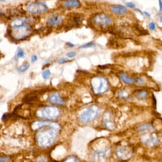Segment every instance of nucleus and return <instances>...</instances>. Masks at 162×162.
Returning <instances> with one entry per match:
<instances>
[{
	"label": "nucleus",
	"mask_w": 162,
	"mask_h": 162,
	"mask_svg": "<svg viewBox=\"0 0 162 162\" xmlns=\"http://www.w3.org/2000/svg\"><path fill=\"white\" fill-rule=\"evenodd\" d=\"M33 128L41 129L37 134V141L41 147H47L51 146L56 141L59 125L51 122H34Z\"/></svg>",
	"instance_id": "obj_1"
},
{
	"label": "nucleus",
	"mask_w": 162,
	"mask_h": 162,
	"mask_svg": "<svg viewBox=\"0 0 162 162\" xmlns=\"http://www.w3.org/2000/svg\"><path fill=\"white\" fill-rule=\"evenodd\" d=\"M11 33L12 36L17 40L24 39L31 32V27L23 18H17L11 22Z\"/></svg>",
	"instance_id": "obj_2"
},
{
	"label": "nucleus",
	"mask_w": 162,
	"mask_h": 162,
	"mask_svg": "<svg viewBox=\"0 0 162 162\" xmlns=\"http://www.w3.org/2000/svg\"><path fill=\"white\" fill-rule=\"evenodd\" d=\"M100 113L99 107L93 105L86 108L80 116V119L83 123H88L91 122L97 118Z\"/></svg>",
	"instance_id": "obj_3"
},
{
	"label": "nucleus",
	"mask_w": 162,
	"mask_h": 162,
	"mask_svg": "<svg viewBox=\"0 0 162 162\" xmlns=\"http://www.w3.org/2000/svg\"><path fill=\"white\" fill-rule=\"evenodd\" d=\"M91 85L95 94H102L109 88V83L106 78L102 76L95 77L92 79Z\"/></svg>",
	"instance_id": "obj_4"
},
{
	"label": "nucleus",
	"mask_w": 162,
	"mask_h": 162,
	"mask_svg": "<svg viewBox=\"0 0 162 162\" xmlns=\"http://www.w3.org/2000/svg\"><path fill=\"white\" fill-rule=\"evenodd\" d=\"M60 115V110L56 107L48 106L41 109L38 115L43 118L47 120H55L58 118Z\"/></svg>",
	"instance_id": "obj_5"
},
{
	"label": "nucleus",
	"mask_w": 162,
	"mask_h": 162,
	"mask_svg": "<svg viewBox=\"0 0 162 162\" xmlns=\"http://www.w3.org/2000/svg\"><path fill=\"white\" fill-rule=\"evenodd\" d=\"M27 12L32 14H40V13L46 12L48 7L46 4L43 2L35 1L29 3L27 6Z\"/></svg>",
	"instance_id": "obj_6"
},
{
	"label": "nucleus",
	"mask_w": 162,
	"mask_h": 162,
	"mask_svg": "<svg viewBox=\"0 0 162 162\" xmlns=\"http://www.w3.org/2000/svg\"><path fill=\"white\" fill-rule=\"evenodd\" d=\"M94 21L99 26L106 27L112 24V20L104 13H99L94 18Z\"/></svg>",
	"instance_id": "obj_7"
},
{
	"label": "nucleus",
	"mask_w": 162,
	"mask_h": 162,
	"mask_svg": "<svg viewBox=\"0 0 162 162\" xmlns=\"http://www.w3.org/2000/svg\"><path fill=\"white\" fill-rule=\"evenodd\" d=\"M110 154V149L106 148L105 149L95 151L92 154V158L94 161H104L108 158Z\"/></svg>",
	"instance_id": "obj_8"
},
{
	"label": "nucleus",
	"mask_w": 162,
	"mask_h": 162,
	"mask_svg": "<svg viewBox=\"0 0 162 162\" xmlns=\"http://www.w3.org/2000/svg\"><path fill=\"white\" fill-rule=\"evenodd\" d=\"M116 154L120 159L128 160L132 157V152L127 147H118L116 150Z\"/></svg>",
	"instance_id": "obj_9"
},
{
	"label": "nucleus",
	"mask_w": 162,
	"mask_h": 162,
	"mask_svg": "<svg viewBox=\"0 0 162 162\" xmlns=\"http://www.w3.org/2000/svg\"><path fill=\"white\" fill-rule=\"evenodd\" d=\"M142 140L143 142L146 144L147 146L149 147H152L159 143V138L157 136H154L153 135L151 136H144L142 137Z\"/></svg>",
	"instance_id": "obj_10"
},
{
	"label": "nucleus",
	"mask_w": 162,
	"mask_h": 162,
	"mask_svg": "<svg viewBox=\"0 0 162 162\" xmlns=\"http://www.w3.org/2000/svg\"><path fill=\"white\" fill-rule=\"evenodd\" d=\"M49 101L51 103L55 104L62 105V106L65 104L64 100L60 97V95L58 94L57 92H55L54 94H51L49 97Z\"/></svg>",
	"instance_id": "obj_11"
},
{
	"label": "nucleus",
	"mask_w": 162,
	"mask_h": 162,
	"mask_svg": "<svg viewBox=\"0 0 162 162\" xmlns=\"http://www.w3.org/2000/svg\"><path fill=\"white\" fill-rule=\"evenodd\" d=\"M103 123L104 124V126L107 129H112L114 127V122L113 118L111 114L109 112L105 113L104 116H103Z\"/></svg>",
	"instance_id": "obj_12"
},
{
	"label": "nucleus",
	"mask_w": 162,
	"mask_h": 162,
	"mask_svg": "<svg viewBox=\"0 0 162 162\" xmlns=\"http://www.w3.org/2000/svg\"><path fill=\"white\" fill-rule=\"evenodd\" d=\"M111 11L116 15H123L126 14L128 10L123 5H115L111 7Z\"/></svg>",
	"instance_id": "obj_13"
},
{
	"label": "nucleus",
	"mask_w": 162,
	"mask_h": 162,
	"mask_svg": "<svg viewBox=\"0 0 162 162\" xmlns=\"http://www.w3.org/2000/svg\"><path fill=\"white\" fill-rule=\"evenodd\" d=\"M62 20L63 18L62 17L58 16V15H52L50 17V19H49L47 22L48 26H56L59 24L60 23H61Z\"/></svg>",
	"instance_id": "obj_14"
},
{
	"label": "nucleus",
	"mask_w": 162,
	"mask_h": 162,
	"mask_svg": "<svg viewBox=\"0 0 162 162\" xmlns=\"http://www.w3.org/2000/svg\"><path fill=\"white\" fill-rule=\"evenodd\" d=\"M63 6L64 8H78L81 6V3L79 0H67Z\"/></svg>",
	"instance_id": "obj_15"
},
{
	"label": "nucleus",
	"mask_w": 162,
	"mask_h": 162,
	"mask_svg": "<svg viewBox=\"0 0 162 162\" xmlns=\"http://www.w3.org/2000/svg\"><path fill=\"white\" fill-rule=\"evenodd\" d=\"M136 97L139 99H145L147 97L148 92L145 90H137L135 92Z\"/></svg>",
	"instance_id": "obj_16"
},
{
	"label": "nucleus",
	"mask_w": 162,
	"mask_h": 162,
	"mask_svg": "<svg viewBox=\"0 0 162 162\" xmlns=\"http://www.w3.org/2000/svg\"><path fill=\"white\" fill-rule=\"evenodd\" d=\"M120 78H121V79L123 82H125V83H127V84H133V83H137L136 79L130 78L128 76H127L125 74H124V73H122L121 74H120Z\"/></svg>",
	"instance_id": "obj_17"
},
{
	"label": "nucleus",
	"mask_w": 162,
	"mask_h": 162,
	"mask_svg": "<svg viewBox=\"0 0 162 162\" xmlns=\"http://www.w3.org/2000/svg\"><path fill=\"white\" fill-rule=\"evenodd\" d=\"M153 129V127L152 126V125L151 124H144L143 125H140V127H138L137 130L140 131L141 132H149V131H151Z\"/></svg>",
	"instance_id": "obj_18"
},
{
	"label": "nucleus",
	"mask_w": 162,
	"mask_h": 162,
	"mask_svg": "<svg viewBox=\"0 0 162 162\" xmlns=\"http://www.w3.org/2000/svg\"><path fill=\"white\" fill-rule=\"evenodd\" d=\"M37 96L36 95H32V96H29V95H27L25 97V98L23 99V102H31L36 101L37 99Z\"/></svg>",
	"instance_id": "obj_19"
},
{
	"label": "nucleus",
	"mask_w": 162,
	"mask_h": 162,
	"mask_svg": "<svg viewBox=\"0 0 162 162\" xmlns=\"http://www.w3.org/2000/svg\"><path fill=\"white\" fill-rule=\"evenodd\" d=\"M26 56V54L24 52V51L22 49H18L17 51V54H16V56H15V59L17 60V58H24Z\"/></svg>",
	"instance_id": "obj_20"
},
{
	"label": "nucleus",
	"mask_w": 162,
	"mask_h": 162,
	"mask_svg": "<svg viewBox=\"0 0 162 162\" xmlns=\"http://www.w3.org/2000/svg\"><path fill=\"white\" fill-rule=\"evenodd\" d=\"M29 68V64L28 63L24 64L22 65H20V66L18 68V71L19 73H23V72L27 71Z\"/></svg>",
	"instance_id": "obj_21"
},
{
	"label": "nucleus",
	"mask_w": 162,
	"mask_h": 162,
	"mask_svg": "<svg viewBox=\"0 0 162 162\" xmlns=\"http://www.w3.org/2000/svg\"><path fill=\"white\" fill-rule=\"evenodd\" d=\"M96 44L94 42H89L88 43H86L80 47L81 49H88V48H94L95 47Z\"/></svg>",
	"instance_id": "obj_22"
},
{
	"label": "nucleus",
	"mask_w": 162,
	"mask_h": 162,
	"mask_svg": "<svg viewBox=\"0 0 162 162\" xmlns=\"http://www.w3.org/2000/svg\"><path fill=\"white\" fill-rule=\"evenodd\" d=\"M51 75L50 71L49 70H47L45 71H44L42 73V77L44 80H47V79L49 78L50 77V76Z\"/></svg>",
	"instance_id": "obj_23"
},
{
	"label": "nucleus",
	"mask_w": 162,
	"mask_h": 162,
	"mask_svg": "<svg viewBox=\"0 0 162 162\" xmlns=\"http://www.w3.org/2000/svg\"><path fill=\"white\" fill-rule=\"evenodd\" d=\"M118 96H119V97H120V98H127V97H128L129 95H128V93H127V92L121 91V92H119Z\"/></svg>",
	"instance_id": "obj_24"
},
{
	"label": "nucleus",
	"mask_w": 162,
	"mask_h": 162,
	"mask_svg": "<svg viewBox=\"0 0 162 162\" xmlns=\"http://www.w3.org/2000/svg\"><path fill=\"white\" fill-rule=\"evenodd\" d=\"M64 161H73V162H74V161H79V160L75 156H71L70 157L67 158L65 160H64Z\"/></svg>",
	"instance_id": "obj_25"
},
{
	"label": "nucleus",
	"mask_w": 162,
	"mask_h": 162,
	"mask_svg": "<svg viewBox=\"0 0 162 162\" xmlns=\"http://www.w3.org/2000/svg\"><path fill=\"white\" fill-rule=\"evenodd\" d=\"M125 4L127 6V7H129L130 8H135L136 6V5L132 2H126Z\"/></svg>",
	"instance_id": "obj_26"
},
{
	"label": "nucleus",
	"mask_w": 162,
	"mask_h": 162,
	"mask_svg": "<svg viewBox=\"0 0 162 162\" xmlns=\"http://www.w3.org/2000/svg\"><path fill=\"white\" fill-rule=\"evenodd\" d=\"M76 56V53L74 51H70L66 54V56L69 58H74Z\"/></svg>",
	"instance_id": "obj_27"
},
{
	"label": "nucleus",
	"mask_w": 162,
	"mask_h": 162,
	"mask_svg": "<svg viewBox=\"0 0 162 162\" xmlns=\"http://www.w3.org/2000/svg\"><path fill=\"white\" fill-rule=\"evenodd\" d=\"M149 28L150 31H154L156 29V24H155L154 22H151L149 23Z\"/></svg>",
	"instance_id": "obj_28"
},
{
	"label": "nucleus",
	"mask_w": 162,
	"mask_h": 162,
	"mask_svg": "<svg viewBox=\"0 0 162 162\" xmlns=\"http://www.w3.org/2000/svg\"><path fill=\"white\" fill-rule=\"evenodd\" d=\"M69 61V60L67 58H60L58 60V63L59 64H64L65 63H67Z\"/></svg>",
	"instance_id": "obj_29"
},
{
	"label": "nucleus",
	"mask_w": 162,
	"mask_h": 162,
	"mask_svg": "<svg viewBox=\"0 0 162 162\" xmlns=\"http://www.w3.org/2000/svg\"><path fill=\"white\" fill-rule=\"evenodd\" d=\"M9 160H10V158L8 156H1V158H0V161L1 162L8 161Z\"/></svg>",
	"instance_id": "obj_30"
},
{
	"label": "nucleus",
	"mask_w": 162,
	"mask_h": 162,
	"mask_svg": "<svg viewBox=\"0 0 162 162\" xmlns=\"http://www.w3.org/2000/svg\"><path fill=\"white\" fill-rule=\"evenodd\" d=\"M158 4H159V8H160V10L158 13H162V0H158Z\"/></svg>",
	"instance_id": "obj_31"
},
{
	"label": "nucleus",
	"mask_w": 162,
	"mask_h": 162,
	"mask_svg": "<svg viewBox=\"0 0 162 162\" xmlns=\"http://www.w3.org/2000/svg\"><path fill=\"white\" fill-rule=\"evenodd\" d=\"M38 60V57L35 55H33V56L31 57V62L32 63H34V62L37 61Z\"/></svg>",
	"instance_id": "obj_32"
},
{
	"label": "nucleus",
	"mask_w": 162,
	"mask_h": 162,
	"mask_svg": "<svg viewBox=\"0 0 162 162\" xmlns=\"http://www.w3.org/2000/svg\"><path fill=\"white\" fill-rule=\"evenodd\" d=\"M153 104H154V108L156 109V99H155L154 95H153Z\"/></svg>",
	"instance_id": "obj_33"
},
{
	"label": "nucleus",
	"mask_w": 162,
	"mask_h": 162,
	"mask_svg": "<svg viewBox=\"0 0 162 162\" xmlns=\"http://www.w3.org/2000/svg\"><path fill=\"white\" fill-rule=\"evenodd\" d=\"M108 66H109V65H99V67L101 69H102V70H104V69H106L108 68Z\"/></svg>",
	"instance_id": "obj_34"
},
{
	"label": "nucleus",
	"mask_w": 162,
	"mask_h": 162,
	"mask_svg": "<svg viewBox=\"0 0 162 162\" xmlns=\"http://www.w3.org/2000/svg\"><path fill=\"white\" fill-rule=\"evenodd\" d=\"M66 45L69 47H71V48H73L74 47V44H73V43H71V42H67L66 43Z\"/></svg>",
	"instance_id": "obj_35"
},
{
	"label": "nucleus",
	"mask_w": 162,
	"mask_h": 162,
	"mask_svg": "<svg viewBox=\"0 0 162 162\" xmlns=\"http://www.w3.org/2000/svg\"><path fill=\"white\" fill-rule=\"evenodd\" d=\"M144 14L145 15H146L147 17H150V16H151L150 13H148L147 12H145V11H144Z\"/></svg>",
	"instance_id": "obj_36"
},
{
	"label": "nucleus",
	"mask_w": 162,
	"mask_h": 162,
	"mask_svg": "<svg viewBox=\"0 0 162 162\" xmlns=\"http://www.w3.org/2000/svg\"><path fill=\"white\" fill-rule=\"evenodd\" d=\"M159 20H160V22H162V14L160 15Z\"/></svg>",
	"instance_id": "obj_37"
},
{
	"label": "nucleus",
	"mask_w": 162,
	"mask_h": 162,
	"mask_svg": "<svg viewBox=\"0 0 162 162\" xmlns=\"http://www.w3.org/2000/svg\"><path fill=\"white\" fill-rule=\"evenodd\" d=\"M1 1H5V0H1Z\"/></svg>",
	"instance_id": "obj_38"
},
{
	"label": "nucleus",
	"mask_w": 162,
	"mask_h": 162,
	"mask_svg": "<svg viewBox=\"0 0 162 162\" xmlns=\"http://www.w3.org/2000/svg\"><path fill=\"white\" fill-rule=\"evenodd\" d=\"M160 120H161V121H162V118H160Z\"/></svg>",
	"instance_id": "obj_39"
}]
</instances>
